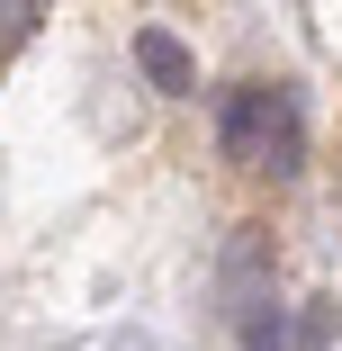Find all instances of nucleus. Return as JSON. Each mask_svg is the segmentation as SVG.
<instances>
[{
  "mask_svg": "<svg viewBox=\"0 0 342 351\" xmlns=\"http://www.w3.org/2000/svg\"><path fill=\"white\" fill-rule=\"evenodd\" d=\"M217 145H225L234 162L270 171V180L306 171V108H297V90H289V82H243V90H225Z\"/></svg>",
  "mask_w": 342,
  "mask_h": 351,
  "instance_id": "f257e3e1",
  "label": "nucleus"
},
{
  "mask_svg": "<svg viewBox=\"0 0 342 351\" xmlns=\"http://www.w3.org/2000/svg\"><path fill=\"white\" fill-rule=\"evenodd\" d=\"M217 298H225V315H243L252 298H270V252H261V234H234V243H225V261H217Z\"/></svg>",
  "mask_w": 342,
  "mask_h": 351,
  "instance_id": "f03ea898",
  "label": "nucleus"
},
{
  "mask_svg": "<svg viewBox=\"0 0 342 351\" xmlns=\"http://www.w3.org/2000/svg\"><path fill=\"white\" fill-rule=\"evenodd\" d=\"M135 63H145V82H154V90H171V99H180V90H198V63H189V45H180L171 27H135Z\"/></svg>",
  "mask_w": 342,
  "mask_h": 351,
  "instance_id": "7ed1b4c3",
  "label": "nucleus"
},
{
  "mask_svg": "<svg viewBox=\"0 0 342 351\" xmlns=\"http://www.w3.org/2000/svg\"><path fill=\"white\" fill-rule=\"evenodd\" d=\"M234 324H243V351H289V324H280V306H270V298H252Z\"/></svg>",
  "mask_w": 342,
  "mask_h": 351,
  "instance_id": "20e7f679",
  "label": "nucleus"
},
{
  "mask_svg": "<svg viewBox=\"0 0 342 351\" xmlns=\"http://www.w3.org/2000/svg\"><path fill=\"white\" fill-rule=\"evenodd\" d=\"M27 27H36V0H0V45L27 36Z\"/></svg>",
  "mask_w": 342,
  "mask_h": 351,
  "instance_id": "39448f33",
  "label": "nucleus"
},
{
  "mask_svg": "<svg viewBox=\"0 0 342 351\" xmlns=\"http://www.w3.org/2000/svg\"><path fill=\"white\" fill-rule=\"evenodd\" d=\"M99 351H154V333H108Z\"/></svg>",
  "mask_w": 342,
  "mask_h": 351,
  "instance_id": "423d86ee",
  "label": "nucleus"
}]
</instances>
